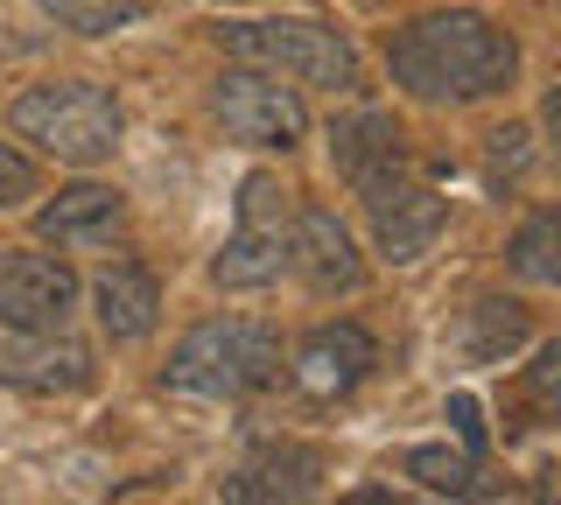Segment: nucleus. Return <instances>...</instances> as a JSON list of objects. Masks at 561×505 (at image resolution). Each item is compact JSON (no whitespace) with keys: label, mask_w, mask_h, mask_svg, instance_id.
<instances>
[{"label":"nucleus","mask_w":561,"mask_h":505,"mask_svg":"<svg viewBox=\"0 0 561 505\" xmlns=\"http://www.w3.org/2000/svg\"><path fill=\"white\" fill-rule=\"evenodd\" d=\"M218 49L232 64H260V71L302 78V84H330V92H351V84H358V49H351V36L330 28V22H302V14L218 22Z\"/></svg>","instance_id":"4"},{"label":"nucleus","mask_w":561,"mask_h":505,"mask_svg":"<svg viewBox=\"0 0 561 505\" xmlns=\"http://www.w3.org/2000/svg\"><path fill=\"white\" fill-rule=\"evenodd\" d=\"M540 127H548V154L561 162V84L548 92V106H540Z\"/></svg>","instance_id":"24"},{"label":"nucleus","mask_w":561,"mask_h":505,"mask_svg":"<svg viewBox=\"0 0 561 505\" xmlns=\"http://www.w3.org/2000/svg\"><path fill=\"white\" fill-rule=\"evenodd\" d=\"M408 478L421 484V492L463 498L470 478H478V457H470V449H449V443H421V449H408Z\"/></svg>","instance_id":"19"},{"label":"nucleus","mask_w":561,"mask_h":505,"mask_svg":"<svg viewBox=\"0 0 561 505\" xmlns=\"http://www.w3.org/2000/svg\"><path fill=\"white\" fill-rule=\"evenodd\" d=\"M119 218H127L119 190H105V183H70V190H57V197L35 211V232L57 239V246H99V239L119 232Z\"/></svg>","instance_id":"14"},{"label":"nucleus","mask_w":561,"mask_h":505,"mask_svg":"<svg viewBox=\"0 0 561 505\" xmlns=\"http://www.w3.org/2000/svg\"><path fill=\"white\" fill-rule=\"evenodd\" d=\"M288 232H295L288 183L274 169H253L239 183V225L225 239V253L210 260V282L218 288H274L280 267H288Z\"/></svg>","instance_id":"5"},{"label":"nucleus","mask_w":561,"mask_h":505,"mask_svg":"<svg viewBox=\"0 0 561 505\" xmlns=\"http://www.w3.org/2000/svg\"><path fill=\"white\" fill-rule=\"evenodd\" d=\"M8 127L70 169H99L119 148V99L92 78H49L8 106Z\"/></svg>","instance_id":"3"},{"label":"nucleus","mask_w":561,"mask_h":505,"mask_svg":"<svg viewBox=\"0 0 561 505\" xmlns=\"http://www.w3.org/2000/svg\"><path fill=\"white\" fill-rule=\"evenodd\" d=\"M534 134L526 127H499V134H484V183L491 190H505V183H519L526 176V162H534Z\"/></svg>","instance_id":"20"},{"label":"nucleus","mask_w":561,"mask_h":505,"mask_svg":"<svg viewBox=\"0 0 561 505\" xmlns=\"http://www.w3.org/2000/svg\"><path fill=\"white\" fill-rule=\"evenodd\" d=\"M365 190V218H373V239H379V253L393 260V267H414L421 253L443 239V218H449V204L435 197L428 183H414V176H400V169H386V176L373 183H358Z\"/></svg>","instance_id":"8"},{"label":"nucleus","mask_w":561,"mask_h":505,"mask_svg":"<svg viewBox=\"0 0 561 505\" xmlns=\"http://www.w3.org/2000/svg\"><path fill=\"white\" fill-rule=\"evenodd\" d=\"M28 197H35V162L22 148L0 141V211H14V204H28Z\"/></svg>","instance_id":"21"},{"label":"nucleus","mask_w":561,"mask_h":505,"mask_svg":"<svg viewBox=\"0 0 561 505\" xmlns=\"http://www.w3.org/2000/svg\"><path fill=\"white\" fill-rule=\"evenodd\" d=\"M35 8L70 36H119V28H134L148 14L140 0H35Z\"/></svg>","instance_id":"18"},{"label":"nucleus","mask_w":561,"mask_h":505,"mask_svg":"<svg viewBox=\"0 0 561 505\" xmlns=\"http://www.w3.org/2000/svg\"><path fill=\"white\" fill-rule=\"evenodd\" d=\"M288 267L302 274L316 295H351L365 282V260L351 246V232L337 225V211H323V204H309V211H295V232H288Z\"/></svg>","instance_id":"11"},{"label":"nucleus","mask_w":561,"mask_h":505,"mask_svg":"<svg viewBox=\"0 0 561 505\" xmlns=\"http://www.w3.org/2000/svg\"><path fill=\"white\" fill-rule=\"evenodd\" d=\"M92 309H99V330L113 344H134L162 317V282H154V267H140V260H113V267L92 274Z\"/></svg>","instance_id":"13"},{"label":"nucleus","mask_w":561,"mask_h":505,"mask_svg":"<svg viewBox=\"0 0 561 505\" xmlns=\"http://www.w3.org/2000/svg\"><path fill=\"white\" fill-rule=\"evenodd\" d=\"M330 162L351 183H373L386 169H400V127L386 113H344L330 119Z\"/></svg>","instance_id":"15"},{"label":"nucleus","mask_w":561,"mask_h":505,"mask_svg":"<svg viewBox=\"0 0 561 505\" xmlns=\"http://www.w3.org/2000/svg\"><path fill=\"white\" fill-rule=\"evenodd\" d=\"M316 484H323V457H316V449L267 443L218 484V498H232V505H295V498H316Z\"/></svg>","instance_id":"12"},{"label":"nucleus","mask_w":561,"mask_h":505,"mask_svg":"<svg viewBox=\"0 0 561 505\" xmlns=\"http://www.w3.org/2000/svg\"><path fill=\"white\" fill-rule=\"evenodd\" d=\"M78 309V274L57 253H0V330H49Z\"/></svg>","instance_id":"9"},{"label":"nucleus","mask_w":561,"mask_h":505,"mask_svg":"<svg viewBox=\"0 0 561 505\" xmlns=\"http://www.w3.org/2000/svg\"><path fill=\"white\" fill-rule=\"evenodd\" d=\"M505 267L519 274V282H540V288H561V211H534L513 232V246H505Z\"/></svg>","instance_id":"17"},{"label":"nucleus","mask_w":561,"mask_h":505,"mask_svg":"<svg viewBox=\"0 0 561 505\" xmlns=\"http://www.w3.org/2000/svg\"><path fill=\"white\" fill-rule=\"evenodd\" d=\"M373 365H379V344L365 323H316L302 352H295V387L309 400H344Z\"/></svg>","instance_id":"10"},{"label":"nucleus","mask_w":561,"mask_h":505,"mask_svg":"<svg viewBox=\"0 0 561 505\" xmlns=\"http://www.w3.org/2000/svg\"><path fill=\"white\" fill-rule=\"evenodd\" d=\"M99 379V358L84 337H70L64 323L49 330H8L0 337V387L35 393V400H57V393H84Z\"/></svg>","instance_id":"7"},{"label":"nucleus","mask_w":561,"mask_h":505,"mask_svg":"<svg viewBox=\"0 0 561 505\" xmlns=\"http://www.w3.org/2000/svg\"><path fill=\"white\" fill-rule=\"evenodd\" d=\"M274 379H280V337L245 317L197 323L162 365V387L197 393V400H245V393L274 387Z\"/></svg>","instance_id":"2"},{"label":"nucleus","mask_w":561,"mask_h":505,"mask_svg":"<svg viewBox=\"0 0 561 505\" xmlns=\"http://www.w3.org/2000/svg\"><path fill=\"white\" fill-rule=\"evenodd\" d=\"M210 113L225 119V134L245 148H280L288 154L309 134V106L295 84H280V71H260V64H239L210 84Z\"/></svg>","instance_id":"6"},{"label":"nucleus","mask_w":561,"mask_h":505,"mask_svg":"<svg viewBox=\"0 0 561 505\" xmlns=\"http://www.w3.org/2000/svg\"><path fill=\"white\" fill-rule=\"evenodd\" d=\"M386 64H393V84H408L428 106H470V99H491L513 84L519 49L499 22H484L470 8H443L400 28Z\"/></svg>","instance_id":"1"},{"label":"nucleus","mask_w":561,"mask_h":505,"mask_svg":"<svg viewBox=\"0 0 561 505\" xmlns=\"http://www.w3.org/2000/svg\"><path fill=\"white\" fill-rule=\"evenodd\" d=\"M534 393H540V400H548V408L561 414V337H554L548 352L534 358Z\"/></svg>","instance_id":"23"},{"label":"nucleus","mask_w":561,"mask_h":505,"mask_svg":"<svg viewBox=\"0 0 561 505\" xmlns=\"http://www.w3.org/2000/svg\"><path fill=\"white\" fill-rule=\"evenodd\" d=\"M449 422H456V435H463L470 457H484V414H478V400H470V393H449Z\"/></svg>","instance_id":"22"},{"label":"nucleus","mask_w":561,"mask_h":505,"mask_svg":"<svg viewBox=\"0 0 561 505\" xmlns=\"http://www.w3.org/2000/svg\"><path fill=\"white\" fill-rule=\"evenodd\" d=\"M463 358L470 365H499L505 352H519L526 337H534V323H526V309L519 302H505V295H484L478 309H463Z\"/></svg>","instance_id":"16"}]
</instances>
